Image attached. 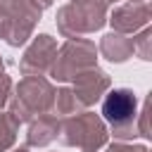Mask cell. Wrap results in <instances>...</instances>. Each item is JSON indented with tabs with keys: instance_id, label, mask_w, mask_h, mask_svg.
I'll return each instance as SVG.
<instances>
[{
	"instance_id": "obj_1",
	"label": "cell",
	"mask_w": 152,
	"mask_h": 152,
	"mask_svg": "<svg viewBox=\"0 0 152 152\" xmlns=\"http://www.w3.org/2000/svg\"><path fill=\"white\" fill-rule=\"evenodd\" d=\"M135 107H138L135 95L126 88H116V90L107 93V97L102 102V116L112 128H124L133 121Z\"/></svg>"
}]
</instances>
